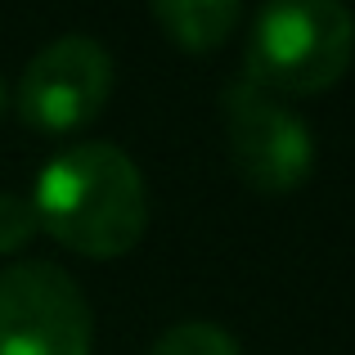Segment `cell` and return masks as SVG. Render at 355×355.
<instances>
[{
  "mask_svg": "<svg viewBox=\"0 0 355 355\" xmlns=\"http://www.w3.org/2000/svg\"><path fill=\"white\" fill-rule=\"evenodd\" d=\"M95 315L81 284L45 257L0 270V355H90Z\"/></svg>",
  "mask_w": 355,
  "mask_h": 355,
  "instance_id": "3957f363",
  "label": "cell"
},
{
  "mask_svg": "<svg viewBox=\"0 0 355 355\" xmlns=\"http://www.w3.org/2000/svg\"><path fill=\"white\" fill-rule=\"evenodd\" d=\"M148 355H243V347L216 320H180L166 333H157Z\"/></svg>",
  "mask_w": 355,
  "mask_h": 355,
  "instance_id": "52a82bcc",
  "label": "cell"
},
{
  "mask_svg": "<svg viewBox=\"0 0 355 355\" xmlns=\"http://www.w3.org/2000/svg\"><path fill=\"white\" fill-rule=\"evenodd\" d=\"M153 14L180 45L207 50V45L225 41L243 9L234 0H153Z\"/></svg>",
  "mask_w": 355,
  "mask_h": 355,
  "instance_id": "8992f818",
  "label": "cell"
},
{
  "mask_svg": "<svg viewBox=\"0 0 355 355\" xmlns=\"http://www.w3.org/2000/svg\"><path fill=\"white\" fill-rule=\"evenodd\" d=\"M0 108H5V86H0Z\"/></svg>",
  "mask_w": 355,
  "mask_h": 355,
  "instance_id": "9c48e42d",
  "label": "cell"
},
{
  "mask_svg": "<svg viewBox=\"0 0 355 355\" xmlns=\"http://www.w3.org/2000/svg\"><path fill=\"white\" fill-rule=\"evenodd\" d=\"M225 135L239 171L257 189H297L315 166V135L297 108H288L275 90L239 77L220 95Z\"/></svg>",
  "mask_w": 355,
  "mask_h": 355,
  "instance_id": "277c9868",
  "label": "cell"
},
{
  "mask_svg": "<svg viewBox=\"0 0 355 355\" xmlns=\"http://www.w3.org/2000/svg\"><path fill=\"white\" fill-rule=\"evenodd\" d=\"M113 90V54L86 32L45 41L18 81V113L41 130H68L95 117Z\"/></svg>",
  "mask_w": 355,
  "mask_h": 355,
  "instance_id": "5b68a950",
  "label": "cell"
},
{
  "mask_svg": "<svg viewBox=\"0 0 355 355\" xmlns=\"http://www.w3.org/2000/svg\"><path fill=\"white\" fill-rule=\"evenodd\" d=\"M36 234V211L27 193L0 189V252H18Z\"/></svg>",
  "mask_w": 355,
  "mask_h": 355,
  "instance_id": "ba28073f",
  "label": "cell"
},
{
  "mask_svg": "<svg viewBox=\"0 0 355 355\" xmlns=\"http://www.w3.org/2000/svg\"><path fill=\"white\" fill-rule=\"evenodd\" d=\"M355 14L338 0H270L248 27V81L284 95H311L347 72Z\"/></svg>",
  "mask_w": 355,
  "mask_h": 355,
  "instance_id": "7a4b0ae2",
  "label": "cell"
},
{
  "mask_svg": "<svg viewBox=\"0 0 355 355\" xmlns=\"http://www.w3.org/2000/svg\"><path fill=\"white\" fill-rule=\"evenodd\" d=\"M36 225L86 257H121L148 225V189L113 139H77L45 157L32 184Z\"/></svg>",
  "mask_w": 355,
  "mask_h": 355,
  "instance_id": "6da1fadb",
  "label": "cell"
}]
</instances>
